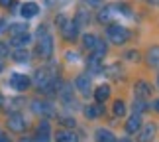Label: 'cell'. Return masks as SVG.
<instances>
[{"label":"cell","mask_w":159,"mask_h":142,"mask_svg":"<svg viewBox=\"0 0 159 142\" xmlns=\"http://www.w3.org/2000/svg\"><path fill=\"white\" fill-rule=\"evenodd\" d=\"M106 36H108V40L112 42V44L122 46V44H126V42L130 40L132 34H130V30L126 26H122V24H110L106 28Z\"/></svg>","instance_id":"3"},{"label":"cell","mask_w":159,"mask_h":142,"mask_svg":"<svg viewBox=\"0 0 159 142\" xmlns=\"http://www.w3.org/2000/svg\"><path fill=\"white\" fill-rule=\"evenodd\" d=\"M32 110L38 113V115H41V116H51L55 113L51 103H47V101H34L32 103Z\"/></svg>","instance_id":"7"},{"label":"cell","mask_w":159,"mask_h":142,"mask_svg":"<svg viewBox=\"0 0 159 142\" xmlns=\"http://www.w3.org/2000/svg\"><path fill=\"white\" fill-rule=\"evenodd\" d=\"M55 140H57V142H79L77 134L73 132V130H57Z\"/></svg>","instance_id":"19"},{"label":"cell","mask_w":159,"mask_h":142,"mask_svg":"<svg viewBox=\"0 0 159 142\" xmlns=\"http://www.w3.org/2000/svg\"><path fill=\"white\" fill-rule=\"evenodd\" d=\"M126 59H130V61H138V59H139V53H138V51H128V53H126Z\"/></svg>","instance_id":"29"},{"label":"cell","mask_w":159,"mask_h":142,"mask_svg":"<svg viewBox=\"0 0 159 142\" xmlns=\"http://www.w3.org/2000/svg\"><path fill=\"white\" fill-rule=\"evenodd\" d=\"M112 16H114V6H104V8L98 10L96 20H98L100 24H108L110 20H112Z\"/></svg>","instance_id":"17"},{"label":"cell","mask_w":159,"mask_h":142,"mask_svg":"<svg viewBox=\"0 0 159 142\" xmlns=\"http://www.w3.org/2000/svg\"><path fill=\"white\" fill-rule=\"evenodd\" d=\"M77 89H79V93H81L83 97H89L90 95V91H93V85H90V77L89 75H79L77 77Z\"/></svg>","instance_id":"8"},{"label":"cell","mask_w":159,"mask_h":142,"mask_svg":"<svg viewBox=\"0 0 159 142\" xmlns=\"http://www.w3.org/2000/svg\"><path fill=\"white\" fill-rule=\"evenodd\" d=\"M4 69V63H2V61H0V71H2Z\"/></svg>","instance_id":"39"},{"label":"cell","mask_w":159,"mask_h":142,"mask_svg":"<svg viewBox=\"0 0 159 142\" xmlns=\"http://www.w3.org/2000/svg\"><path fill=\"white\" fill-rule=\"evenodd\" d=\"M49 122L47 120H41L39 122V126H38V132H35V140L38 142H49Z\"/></svg>","instance_id":"10"},{"label":"cell","mask_w":159,"mask_h":142,"mask_svg":"<svg viewBox=\"0 0 159 142\" xmlns=\"http://www.w3.org/2000/svg\"><path fill=\"white\" fill-rule=\"evenodd\" d=\"M6 55H8V46L0 42V57H6Z\"/></svg>","instance_id":"30"},{"label":"cell","mask_w":159,"mask_h":142,"mask_svg":"<svg viewBox=\"0 0 159 142\" xmlns=\"http://www.w3.org/2000/svg\"><path fill=\"white\" fill-rule=\"evenodd\" d=\"M120 142H130V140H126V138H122V140H120Z\"/></svg>","instance_id":"40"},{"label":"cell","mask_w":159,"mask_h":142,"mask_svg":"<svg viewBox=\"0 0 159 142\" xmlns=\"http://www.w3.org/2000/svg\"><path fill=\"white\" fill-rule=\"evenodd\" d=\"M114 115L116 116H124L126 115V103L122 101V99H118V101L114 103Z\"/></svg>","instance_id":"26"},{"label":"cell","mask_w":159,"mask_h":142,"mask_svg":"<svg viewBox=\"0 0 159 142\" xmlns=\"http://www.w3.org/2000/svg\"><path fill=\"white\" fill-rule=\"evenodd\" d=\"M30 85H32V79L28 75H22V73H14L10 77V87L16 91H28Z\"/></svg>","instance_id":"6"},{"label":"cell","mask_w":159,"mask_h":142,"mask_svg":"<svg viewBox=\"0 0 159 142\" xmlns=\"http://www.w3.org/2000/svg\"><path fill=\"white\" fill-rule=\"evenodd\" d=\"M89 2H90V4H98L100 0H89Z\"/></svg>","instance_id":"38"},{"label":"cell","mask_w":159,"mask_h":142,"mask_svg":"<svg viewBox=\"0 0 159 142\" xmlns=\"http://www.w3.org/2000/svg\"><path fill=\"white\" fill-rule=\"evenodd\" d=\"M134 93H136L138 99H143V101H145V99L151 95V87H149L145 81H138V83H136V89H134Z\"/></svg>","instance_id":"15"},{"label":"cell","mask_w":159,"mask_h":142,"mask_svg":"<svg viewBox=\"0 0 159 142\" xmlns=\"http://www.w3.org/2000/svg\"><path fill=\"white\" fill-rule=\"evenodd\" d=\"M20 142H34V140H32V138H22Z\"/></svg>","instance_id":"37"},{"label":"cell","mask_w":159,"mask_h":142,"mask_svg":"<svg viewBox=\"0 0 159 142\" xmlns=\"http://www.w3.org/2000/svg\"><path fill=\"white\" fill-rule=\"evenodd\" d=\"M2 30H6V22H4V20H0V32H2Z\"/></svg>","instance_id":"33"},{"label":"cell","mask_w":159,"mask_h":142,"mask_svg":"<svg viewBox=\"0 0 159 142\" xmlns=\"http://www.w3.org/2000/svg\"><path fill=\"white\" fill-rule=\"evenodd\" d=\"M38 12H39V6L35 4V2H26V4H22V8H20V14L26 18H34V16H38Z\"/></svg>","instance_id":"12"},{"label":"cell","mask_w":159,"mask_h":142,"mask_svg":"<svg viewBox=\"0 0 159 142\" xmlns=\"http://www.w3.org/2000/svg\"><path fill=\"white\" fill-rule=\"evenodd\" d=\"M57 22H59L61 36H63L67 42H73L79 36V24L75 20H67V18L61 14V16H57Z\"/></svg>","instance_id":"4"},{"label":"cell","mask_w":159,"mask_h":142,"mask_svg":"<svg viewBox=\"0 0 159 142\" xmlns=\"http://www.w3.org/2000/svg\"><path fill=\"white\" fill-rule=\"evenodd\" d=\"M139 128H142V115L134 113L130 119H128V122H126V132L128 134H136Z\"/></svg>","instance_id":"9"},{"label":"cell","mask_w":159,"mask_h":142,"mask_svg":"<svg viewBox=\"0 0 159 142\" xmlns=\"http://www.w3.org/2000/svg\"><path fill=\"white\" fill-rule=\"evenodd\" d=\"M12 2H14V0H0V4H2V6H8V8L12 6Z\"/></svg>","instance_id":"31"},{"label":"cell","mask_w":159,"mask_h":142,"mask_svg":"<svg viewBox=\"0 0 159 142\" xmlns=\"http://www.w3.org/2000/svg\"><path fill=\"white\" fill-rule=\"evenodd\" d=\"M30 42H32V36H30L28 32L26 34H18V36H12V40H10V44L14 46V47H18V49H24Z\"/></svg>","instance_id":"11"},{"label":"cell","mask_w":159,"mask_h":142,"mask_svg":"<svg viewBox=\"0 0 159 142\" xmlns=\"http://www.w3.org/2000/svg\"><path fill=\"white\" fill-rule=\"evenodd\" d=\"M84 115H87V119H98L100 115H104V105H100V103L89 105V107L84 109Z\"/></svg>","instance_id":"14"},{"label":"cell","mask_w":159,"mask_h":142,"mask_svg":"<svg viewBox=\"0 0 159 142\" xmlns=\"http://www.w3.org/2000/svg\"><path fill=\"white\" fill-rule=\"evenodd\" d=\"M155 110H157V113H159V99H157V101H155Z\"/></svg>","instance_id":"36"},{"label":"cell","mask_w":159,"mask_h":142,"mask_svg":"<svg viewBox=\"0 0 159 142\" xmlns=\"http://www.w3.org/2000/svg\"><path fill=\"white\" fill-rule=\"evenodd\" d=\"M38 36H39V40H38V47H35V49H38L39 57L49 59L51 55H53V40H51V36L47 34V28L45 26H39Z\"/></svg>","instance_id":"1"},{"label":"cell","mask_w":159,"mask_h":142,"mask_svg":"<svg viewBox=\"0 0 159 142\" xmlns=\"http://www.w3.org/2000/svg\"><path fill=\"white\" fill-rule=\"evenodd\" d=\"M0 142H10V138L4 136V134H0Z\"/></svg>","instance_id":"32"},{"label":"cell","mask_w":159,"mask_h":142,"mask_svg":"<svg viewBox=\"0 0 159 142\" xmlns=\"http://www.w3.org/2000/svg\"><path fill=\"white\" fill-rule=\"evenodd\" d=\"M2 105H4V97H2V93H0V109H2Z\"/></svg>","instance_id":"34"},{"label":"cell","mask_w":159,"mask_h":142,"mask_svg":"<svg viewBox=\"0 0 159 142\" xmlns=\"http://www.w3.org/2000/svg\"><path fill=\"white\" fill-rule=\"evenodd\" d=\"M61 125L63 126H69V128H75V119H71V116H63V119H59Z\"/></svg>","instance_id":"28"},{"label":"cell","mask_w":159,"mask_h":142,"mask_svg":"<svg viewBox=\"0 0 159 142\" xmlns=\"http://www.w3.org/2000/svg\"><path fill=\"white\" fill-rule=\"evenodd\" d=\"M143 110H148V105H145L143 99H138V101L134 103V113H136V115H142Z\"/></svg>","instance_id":"27"},{"label":"cell","mask_w":159,"mask_h":142,"mask_svg":"<svg viewBox=\"0 0 159 142\" xmlns=\"http://www.w3.org/2000/svg\"><path fill=\"white\" fill-rule=\"evenodd\" d=\"M104 71H106V75H108L110 79H120V77H122V67H120V63H112V65H108Z\"/></svg>","instance_id":"21"},{"label":"cell","mask_w":159,"mask_h":142,"mask_svg":"<svg viewBox=\"0 0 159 142\" xmlns=\"http://www.w3.org/2000/svg\"><path fill=\"white\" fill-rule=\"evenodd\" d=\"M89 71L93 73V75H98V73L102 71V57H98V55H90L89 57Z\"/></svg>","instance_id":"18"},{"label":"cell","mask_w":159,"mask_h":142,"mask_svg":"<svg viewBox=\"0 0 159 142\" xmlns=\"http://www.w3.org/2000/svg\"><path fill=\"white\" fill-rule=\"evenodd\" d=\"M145 2H148V4H157L159 0H145Z\"/></svg>","instance_id":"35"},{"label":"cell","mask_w":159,"mask_h":142,"mask_svg":"<svg viewBox=\"0 0 159 142\" xmlns=\"http://www.w3.org/2000/svg\"><path fill=\"white\" fill-rule=\"evenodd\" d=\"M10 36H18V34H26L28 32V24H14V26L8 28Z\"/></svg>","instance_id":"24"},{"label":"cell","mask_w":159,"mask_h":142,"mask_svg":"<svg viewBox=\"0 0 159 142\" xmlns=\"http://www.w3.org/2000/svg\"><path fill=\"white\" fill-rule=\"evenodd\" d=\"M6 125H8V128H10L12 132H18V134L26 130V119H24L20 113H10Z\"/></svg>","instance_id":"5"},{"label":"cell","mask_w":159,"mask_h":142,"mask_svg":"<svg viewBox=\"0 0 159 142\" xmlns=\"http://www.w3.org/2000/svg\"><path fill=\"white\" fill-rule=\"evenodd\" d=\"M94 99H96V103H106L108 99H110V87L108 85H98V87L94 89Z\"/></svg>","instance_id":"16"},{"label":"cell","mask_w":159,"mask_h":142,"mask_svg":"<svg viewBox=\"0 0 159 142\" xmlns=\"http://www.w3.org/2000/svg\"><path fill=\"white\" fill-rule=\"evenodd\" d=\"M157 83H159V79H157Z\"/></svg>","instance_id":"41"},{"label":"cell","mask_w":159,"mask_h":142,"mask_svg":"<svg viewBox=\"0 0 159 142\" xmlns=\"http://www.w3.org/2000/svg\"><path fill=\"white\" fill-rule=\"evenodd\" d=\"M139 134H138V140L139 142H151L153 140V136H155V126L153 125H145L142 130H138Z\"/></svg>","instance_id":"13"},{"label":"cell","mask_w":159,"mask_h":142,"mask_svg":"<svg viewBox=\"0 0 159 142\" xmlns=\"http://www.w3.org/2000/svg\"><path fill=\"white\" fill-rule=\"evenodd\" d=\"M34 83L35 87H39V91H49V87L55 85V75L49 67H39L34 73Z\"/></svg>","instance_id":"2"},{"label":"cell","mask_w":159,"mask_h":142,"mask_svg":"<svg viewBox=\"0 0 159 142\" xmlns=\"http://www.w3.org/2000/svg\"><path fill=\"white\" fill-rule=\"evenodd\" d=\"M148 63L153 65V67H159V46L149 47V51H148Z\"/></svg>","instance_id":"20"},{"label":"cell","mask_w":159,"mask_h":142,"mask_svg":"<svg viewBox=\"0 0 159 142\" xmlns=\"http://www.w3.org/2000/svg\"><path fill=\"white\" fill-rule=\"evenodd\" d=\"M96 142H116V138L110 130L100 128V130H96Z\"/></svg>","instance_id":"22"},{"label":"cell","mask_w":159,"mask_h":142,"mask_svg":"<svg viewBox=\"0 0 159 142\" xmlns=\"http://www.w3.org/2000/svg\"><path fill=\"white\" fill-rule=\"evenodd\" d=\"M12 57H14V61H18V63H26V61L30 59V53L26 51V49H16V51L12 53Z\"/></svg>","instance_id":"23"},{"label":"cell","mask_w":159,"mask_h":142,"mask_svg":"<svg viewBox=\"0 0 159 142\" xmlns=\"http://www.w3.org/2000/svg\"><path fill=\"white\" fill-rule=\"evenodd\" d=\"M96 42H98V38H96L94 34H87V36L83 38V44H84V47H87V49H94Z\"/></svg>","instance_id":"25"}]
</instances>
